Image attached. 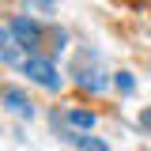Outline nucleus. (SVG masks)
Here are the masks:
<instances>
[{
    "label": "nucleus",
    "instance_id": "7ed1b4c3",
    "mask_svg": "<svg viewBox=\"0 0 151 151\" xmlns=\"http://www.w3.org/2000/svg\"><path fill=\"white\" fill-rule=\"evenodd\" d=\"M76 83H79L83 91H94V94H98L110 79H106V72H102L98 60H91V68H87V53H83L79 60H76Z\"/></svg>",
    "mask_w": 151,
    "mask_h": 151
},
{
    "label": "nucleus",
    "instance_id": "20e7f679",
    "mask_svg": "<svg viewBox=\"0 0 151 151\" xmlns=\"http://www.w3.org/2000/svg\"><path fill=\"white\" fill-rule=\"evenodd\" d=\"M0 102H4L12 113H19V117H34V102L19 91V87H4V91H0Z\"/></svg>",
    "mask_w": 151,
    "mask_h": 151
},
{
    "label": "nucleus",
    "instance_id": "f257e3e1",
    "mask_svg": "<svg viewBox=\"0 0 151 151\" xmlns=\"http://www.w3.org/2000/svg\"><path fill=\"white\" fill-rule=\"evenodd\" d=\"M23 72L30 76L38 87H45V91H60V83H64V76L57 72V64L49 60V57H38V53H30L27 60H23Z\"/></svg>",
    "mask_w": 151,
    "mask_h": 151
},
{
    "label": "nucleus",
    "instance_id": "6e6552de",
    "mask_svg": "<svg viewBox=\"0 0 151 151\" xmlns=\"http://www.w3.org/2000/svg\"><path fill=\"white\" fill-rule=\"evenodd\" d=\"M76 147H79V151H110L102 140H94V136H79V140H76Z\"/></svg>",
    "mask_w": 151,
    "mask_h": 151
},
{
    "label": "nucleus",
    "instance_id": "f03ea898",
    "mask_svg": "<svg viewBox=\"0 0 151 151\" xmlns=\"http://www.w3.org/2000/svg\"><path fill=\"white\" fill-rule=\"evenodd\" d=\"M12 34H15V42L27 53H38V45L45 42V27L34 23V19H27V15H19V19H12Z\"/></svg>",
    "mask_w": 151,
    "mask_h": 151
},
{
    "label": "nucleus",
    "instance_id": "39448f33",
    "mask_svg": "<svg viewBox=\"0 0 151 151\" xmlns=\"http://www.w3.org/2000/svg\"><path fill=\"white\" fill-rule=\"evenodd\" d=\"M19 53H23V45L15 42L12 27H0V60H4V64H15Z\"/></svg>",
    "mask_w": 151,
    "mask_h": 151
},
{
    "label": "nucleus",
    "instance_id": "1a4fd4ad",
    "mask_svg": "<svg viewBox=\"0 0 151 151\" xmlns=\"http://www.w3.org/2000/svg\"><path fill=\"white\" fill-rule=\"evenodd\" d=\"M27 8H34V12H42V15H53V0H23Z\"/></svg>",
    "mask_w": 151,
    "mask_h": 151
},
{
    "label": "nucleus",
    "instance_id": "9d476101",
    "mask_svg": "<svg viewBox=\"0 0 151 151\" xmlns=\"http://www.w3.org/2000/svg\"><path fill=\"white\" fill-rule=\"evenodd\" d=\"M140 125H144V129H151V110H144V113H140Z\"/></svg>",
    "mask_w": 151,
    "mask_h": 151
},
{
    "label": "nucleus",
    "instance_id": "0eeeda50",
    "mask_svg": "<svg viewBox=\"0 0 151 151\" xmlns=\"http://www.w3.org/2000/svg\"><path fill=\"white\" fill-rule=\"evenodd\" d=\"M113 87H117L121 94H132V91H136V79H132L129 72H117V76H113Z\"/></svg>",
    "mask_w": 151,
    "mask_h": 151
},
{
    "label": "nucleus",
    "instance_id": "423d86ee",
    "mask_svg": "<svg viewBox=\"0 0 151 151\" xmlns=\"http://www.w3.org/2000/svg\"><path fill=\"white\" fill-rule=\"evenodd\" d=\"M68 125L91 132V129H94V113H91V110H68Z\"/></svg>",
    "mask_w": 151,
    "mask_h": 151
}]
</instances>
